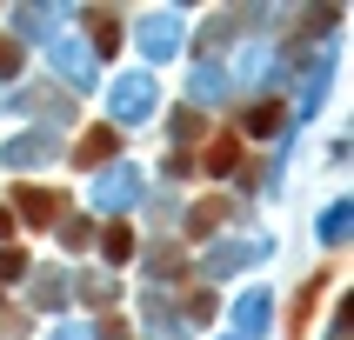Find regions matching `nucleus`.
<instances>
[{"label": "nucleus", "mask_w": 354, "mask_h": 340, "mask_svg": "<svg viewBox=\"0 0 354 340\" xmlns=\"http://www.w3.org/2000/svg\"><path fill=\"white\" fill-rule=\"evenodd\" d=\"M20 214H27V220H54L60 200H54V194H34V187H20Z\"/></svg>", "instance_id": "obj_1"}, {"label": "nucleus", "mask_w": 354, "mask_h": 340, "mask_svg": "<svg viewBox=\"0 0 354 340\" xmlns=\"http://www.w3.org/2000/svg\"><path fill=\"white\" fill-rule=\"evenodd\" d=\"M107 154H114V134H107V127H100L94 140H80V147H74V160H80V167H87V160H107Z\"/></svg>", "instance_id": "obj_2"}, {"label": "nucleus", "mask_w": 354, "mask_h": 340, "mask_svg": "<svg viewBox=\"0 0 354 340\" xmlns=\"http://www.w3.org/2000/svg\"><path fill=\"white\" fill-rule=\"evenodd\" d=\"M107 254H114V260L134 254V227H127V220H114V227H107Z\"/></svg>", "instance_id": "obj_3"}, {"label": "nucleus", "mask_w": 354, "mask_h": 340, "mask_svg": "<svg viewBox=\"0 0 354 340\" xmlns=\"http://www.w3.org/2000/svg\"><path fill=\"white\" fill-rule=\"evenodd\" d=\"M234 154H241L234 140H214V154H207V167H214V174H227V167H234Z\"/></svg>", "instance_id": "obj_4"}]
</instances>
